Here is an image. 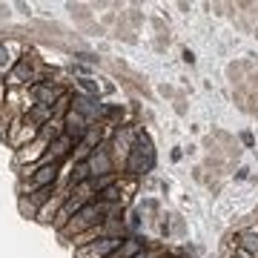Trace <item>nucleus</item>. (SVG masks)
<instances>
[{
	"label": "nucleus",
	"instance_id": "obj_1",
	"mask_svg": "<svg viewBox=\"0 0 258 258\" xmlns=\"http://www.w3.org/2000/svg\"><path fill=\"white\" fill-rule=\"evenodd\" d=\"M152 166H155V147H152V141H149L147 132H141L138 141H135V147H132V152H129V161H126V166H123V175H129V178L149 175Z\"/></svg>",
	"mask_w": 258,
	"mask_h": 258
},
{
	"label": "nucleus",
	"instance_id": "obj_2",
	"mask_svg": "<svg viewBox=\"0 0 258 258\" xmlns=\"http://www.w3.org/2000/svg\"><path fill=\"white\" fill-rule=\"evenodd\" d=\"M98 224H106V207H103V204H98V201H92L89 207H83V210L75 215L72 221L60 230V238L72 241V238H78V235H83L86 230L98 227Z\"/></svg>",
	"mask_w": 258,
	"mask_h": 258
},
{
	"label": "nucleus",
	"instance_id": "obj_3",
	"mask_svg": "<svg viewBox=\"0 0 258 258\" xmlns=\"http://www.w3.org/2000/svg\"><path fill=\"white\" fill-rule=\"evenodd\" d=\"M69 86H63V83H32V86H26V95H29V101H32V106H55L57 98L66 92Z\"/></svg>",
	"mask_w": 258,
	"mask_h": 258
},
{
	"label": "nucleus",
	"instance_id": "obj_4",
	"mask_svg": "<svg viewBox=\"0 0 258 258\" xmlns=\"http://www.w3.org/2000/svg\"><path fill=\"white\" fill-rule=\"evenodd\" d=\"M89 169H92V178H103V175H118L115 172V164H112V155H109V141H103L101 147L95 149L89 155Z\"/></svg>",
	"mask_w": 258,
	"mask_h": 258
},
{
	"label": "nucleus",
	"instance_id": "obj_5",
	"mask_svg": "<svg viewBox=\"0 0 258 258\" xmlns=\"http://www.w3.org/2000/svg\"><path fill=\"white\" fill-rule=\"evenodd\" d=\"M123 241L126 238H112V235H106V238H98V241H92V244H86V247L75 249V258H106L109 252H115Z\"/></svg>",
	"mask_w": 258,
	"mask_h": 258
},
{
	"label": "nucleus",
	"instance_id": "obj_6",
	"mask_svg": "<svg viewBox=\"0 0 258 258\" xmlns=\"http://www.w3.org/2000/svg\"><path fill=\"white\" fill-rule=\"evenodd\" d=\"M49 152V144L43 138H37V141H32L29 147H23V149H18L15 152V166L18 169H23V166H32V164H37L40 158Z\"/></svg>",
	"mask_w": 258,
	"mask_h": 258
},
{
	"label": "nucleus",
	"instance_id": "obj_7",
	"mask_svg": "<svg viewBox=\"0 0 258 258\" xmlns=\"http://www.w3.org/2000/svg\"><path fill=\"white\" fill-rule=\"evenodd\" d=\"M89 126H92V123H89V120L83 118V115L72 112V109H69V115L63 118V132H66V135H69V138L75 141V144H81V141L86 138V132H89Z\"/></svg>",
	"mask_w": 258,
	"mask_h": 258
},
{
	"label": "nucleus",
	"instance_id": "obj_8",
	"mask_svg": "<svg viewBox=\"0 0 258 258\" xmlns=\"http://www.w3.org/2000/svg\"><path fill=\"white\" fill-rule=\"evenodd\" d=\"M66 198H69V186L57 189V192L52 195V201H49L46 207H43V210L37 212V218H35V221H40V224H55L57 212H60V207L66 204Z\"/></svg>",
	"mask_w": 258,
	"mask_h": 258
},
{
	"label": "nucleus",
	"instance_id": "obj_9",
	"mask_svg": "<svg viewBox=\"0 0 258 258\" xmlns=\"http://www.w3.org/2000/svg\"><path fill=\"white\" fill-rule=\"evenodd\" d=\"M75 147H78V144H75V141L63 132V135H60L57 141H52V144H49V155L55 158L57 164H69V161H72Z\"/></svg>",
	"mask_w": 258,
	"mask_h": 258
},
{
	"label": "nucleus",
	"instance_id": "obj_10",
	"mask_svg": "<svg viewBox=\"0 0 258 258\" xmlns=\"http://www.w3.org/2000/svg\"><path fill=\"white\" fill-rule=\"evenodd\" d=\"M123 118H126V106H123V103H103L101 123L118 129V126H123Z\"/></svg>",
	"mask_w": 258,
	"mask_h": 258
},
{
	"label": "nucleus",
	"instance_id": "obj_11",
	"mask_svg": "<svg viewBox=\"0 0 258 258\" xmlns=\"http://www.w3.org/2000/svg\"><path fill=\"white\" fill-rule=\"evenodd\" d=\"M238 247L244 249V252H249L252 258H258V224L255 227L238 230Z\"/></svg>",
	"mask_w": 258,
	"mask_h": 258
},
{
	"label": "nucleus",
	"instance_id": "obj_12",
	"mask_svg": "<svg viewBox=\"0 0 258 258\" xmlns=\"http://www.w3.org/2000/svg\"><path fill=\"white\" fill-rule=\"evenodd\" d=\"M15 63H18V57H15V43L0 40V78H3V81H6V75L12 72Z\"/></svg>",
	"mask_w": 258,
	"mask_h": 258
},
{
	"label": "nucleus",
	"instance_id": "obj_13",
	"mask_svg": "<svg viewBox=\"0 0 258 258\" xmlns=\"http://www.w3.org/2000/svg\"><path fill=\"white\" fill-rule=\"evenodd\" d=\"M95 201H98V204H126V201H123V189H120V178L112 186L101 189V192L95 195Z\"/></svg>",
	"mask_w": 258,
	"mask_h": 258
},
{
	"label": "nucleus",
	"instance_id": "obj_14",
	"mask_svg": "<svg viewBox=\"0 0 258 258\" xmlns=\"http://www.w3.org/2000/svg\"><path fill=\"white\" fill-rule=\"evenodd\" d=\"M60 135H63V120L52 118L49 123H43V126H40V138L46 141V144H52V141H57Z\"/></svg>",
	"mask_w": 258,
	"mask_h": 258
},
{
	"label": "nucleus",
	"instance_id": "obj_15",
	"mask_svg": "<svg viewBox=\"0 0 258 258\" xmlns=\"http://www.w3.org/2000/svg\"><path fill=\"white\" fill-rule=\"evenodd\" d=\"M75 86H78V92L89 95V98H95V101H101V86H98L95 78H75Z\"/></svg>",
	"mask_w": 258,
	"mask_h": 258
},
{
	"label": "nucleus",
	"instance_id": "obj_16",
	"mask_svg": "<svg viewBox=\"0 0 258 258\" xmlns=\"http://www.w3.org/2000/svg\"><path fill=\"white\" fill-rule=\"evenodd\" d=\"M227 78H230L232 89H235V86H244V81H247V69H244V60H232V63L227 66Z\"/></svg>",
	"mask_w": 258,
	"mask_h": 258
},
{
	"label": "nucleus",
	"instance_id": "obj_17",
	"mask_svg": "<svg viewBox=\"0 0 258 258\" xmlns=\"http://www.w3.org/2000/svg\"><path fill=\"white\" fill-rule=\"evenodd\" d=\"M66 9L72 12V18L78 20L81 26H83V23H86L89 18H92V12H89L92 6H86V3H66Z\"/></svg>",
	"mask_w": 258,
	"mask_h": 258
},
{
	"label": "nucleus",
	"instance_id": "obj_18",
	"mask_svg": "<svg viewBox=\"0 0 258 258\" xmlns=\"http://www.w3.org/2000/svg\"><path fill=\"white\" fill-rule=\"evenodd\" d=\"M123 18H126L129 29H138L141 23H144V12H141V9H135V6H132V9H129V12H123Z\"/></svg>",
	"mask_w": 258,
	"mask_h": 258
},
{
	"label": "nucleus",
	"instance_id": "obj_19",
	"mask_svg": "<svg viewBox=\"0 0 258 258\" xmlns=\"http://www.w3.org/2000/svg\"><path fill=\"white\" fill-rule=\"evenodd\" d=\"M144 212H147V215H158V201L147 198V201L141 204V215H144Z\"/></svg>",
	"mask_w": 258,
	"mask_h": 258
},
{
	"label": "nucleus",
	"instance_id": "obj_20",
	"mask_svg": "<svg viewBox=\"0 0 258 258\" xmlns=\"http://www.w3.org/2000/svg\"><path fill=\"white\" fill-rule=\"evenodd\" d=\"M172 232H175V235H184L186 232V224H184L181 215H172Z\"/></svg>",
	"mask_w": 258,
	"mask_h": 258
},
{
	"label": "nucleus",
	"instance_id": "obj_21",
	"mask_svg": "<svg viewBox=\"0 0 258 258\" xmlns=\"http://www.w3.org/2000/svg\"><path fill=\"white\" fill-rule=\"evenodd\" d=\"M83 32H92V35H106V29L101 26V23H83Z\"/></svg>",
	"mask_w": 258,
	"mask_h": 258
},
{
	"label": "nucleus",
	"instance_id": "obj_22",
	"mask_svg": "<svg viewBox=\"0 0 258 258\" xmlns=\"http://www.w3.org/2000/svg\"><path fill=\"white\" fill-rule=\"evenodd\" d=\"M158 92L164 95V98H178V95H181L175 86H169V83H161V89H158Z\"/></svg>",
	"mask_w": 258,
	"mask_h": 258
},
{
	"label": "nucleus",
	"instance_id": "obj_23",
	"mask_svg": "<svg viewBox=\"0 0 258 258\" xmlns=\"http://www.w3.org/2000/svg\"><path fill=\"white\" fill-rule=\"evenodd\" d=\"M141 224H144V218H141V210H138V212H129V230H138Z\"/></svg>",
	"mask_w": 258,
	"mask_h": 258
},
{
	"label": "nucleus",
	"instance_id": "obj_24",
	"mask_svg": "<svg viewBox=\"0 0 258 258\" xmlns=\"http://www.w3.org/2000/svg\"><path fill=\"white\" fill-rule=\"evenodd\" d=\"M186 109H189V106H186V98H184V92H181L175 98V112L178 115H186Z\"/></svg>",
	"mask_w": 258,
	"mask_h": 258
},
{
	"label": "nucleus",
	"instance_id": "obj_25",
	"mask_svg": "<svg viewBox=\"0 0 258 258\" xmlns=\"http://www.w3.org/2000/svg\"><path fill=\"white\" fill-rule=\"evenodd\" d=\"M166 46H169V32H166V35H158V40H155V49H158V52H164Z\"/></svg>",
	"mask_w": 258,
	"mask_h": 258
},
{
	"label": "nucleus",
	"instance_id": "obj_26",
	"mask_svg": "<svg viewBox=\"0 0 258 258\" xmlns=\"http://www.w3.org/2000/svg\"><path fill=\"white\" fill-rule=\"evenodd\" d=\"M152 26H155L158 35H166V23H164L161 18H152Z\"/></svg>",
	"mask_w": 258,
	"mask_h": 258
},
{
	"label": "nucleus",
	"instance_id": "obj_27",
	"mask_svg": "<svg viewBox=\"0 0 258 258\" xmlns=\"http://www.w3.org/2000/svg\"><path fill=\"white\" fill-rule=\"evenodd\" d=\"M115 20H118V15H115V12H109V15H103V20H101V26L106 29V26H112V23H115Z\"/></svg>",
	"mask_w": 258,
	"mask_h": 258
},
{
	"label": "nucleus",
	"instance_id": "obj_28",
	"mask_svg": "<svg viewBox=\"0 0 258 258\" xmlns=\"http://www.w3.org/2000/svg\"><path fill=\"white\" fill-rule=\"evenodd\" d=\"M112 92H115V83L103 81V83H101V95H112Z\"/></svg>",
	"mask_w": 258,
	"mask_h": 258
},
{
	"label": "nucleus",
	"instance_id": "obj_29",
	"mask_svg": "<svg viewBox=\"0 0 258 258\" xmlns=\"http://www.w3.org/2000/svg\"><path fill=\"white\" fill-rule=\"evenodd\" d=\"M241 141H244L247 147H255V138H252V132H241Z\"/></svg>",
	"mask_w": 258,
	"mask_h": 258
},
{
	"label": "nucleus",
	"instance_id": "obj_30",
	"mask_svg": "<svg viewBox=\"0 0 258 258\" xmlns=\"http://www.w3.org/2000/svg\"><path fill=\"white\" fill-rule=\"evenodd\" d=\"M184 63H189V66L195 63V55H192V52H189V49H184Z\"/></svg>",
	"mask_w": 258,
	"mask_h": 258
},
{
	"label": "nucleus",
	"instance_id": "obj_31",
	"mask_svg": "<svg viewBox=\"0 0 258 258\" xmlns=\"http://www.w3.org/2000/svg\"><path fill=\"white\" fill-rule=\"evenodd\" d=\"M0 18H9V6L6 3H0Z\"/></svg>",
	"mask_w": 258,
	"mask_h": 258
},
{
	"label": "nucleus",
	"instance_id": "obj_32",
	"mask_svg": "<svg viewBox=\"0 0 258 258\" xmlns=\"http://www.w3.org/2000/svg\"><path fill=\"white\" fill-rule=\"evenodd\" d=\"M247 175H249V169H238V172H235V178H238V181H244Z\"/></svg>",
	"mask_w": 258,
	"mask_h": 258
},
{
	"label": "nucleus",
	"instance_id": "obj_33",
	"mask_svg": "<svg viewBox=\"0 0 258 258\" xmlns=\"http://www.w3.org/2000/svg\"><path fill=\"white\" fill-rule=\"evenodd\" d=\"M232 258H252V255H249V252H244V249H238V252H235Z\"/></svg>",
	"mask_w": 258,
	"mask_h": 258
},
{
	"label": "nucleus",
	"instance_id": "obj_34",
	"mask_svg": "<svg viewBox=\"0 0 258 258\" xmlns=\"http://www.w3.org/2000/svg\"><path fill=\"white\" fill-rule=\"evenodd\" d=\"M252 35H255V37H258V26H255V29H252Z\"/></svg>",
	"mask_w": 258,
	"mask_h": 258
},
{
	"label": "nucleus",
	"instance_id": "obj_35",
	"mask_svg": "<svg viewBox=\"0 0 258 258\" xmlns=\"http://www.w3.org/2000/svg\"><path fill=\"white\" fill-rule=\"evenodd\" d=\"M252 218H255V221H258V210H255V215H252Z\"/></svg>",
	"mask_w": 258,
	"mask_h": 258
}]
</instances>
